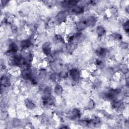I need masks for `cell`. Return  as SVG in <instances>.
Wrapping results in <instances>:
<instances>
[{
	"label": "cell",
	"mask_w": 129,
	"mask_h": 129,
	"mask_svg": "<svg viewBox=\"0 0 129 129\" xmlns=\"http://www.w3.org/2000/svg\"><path fill=\"white\" fill-rule=\"evenodd\" d=\"M1 85L2 86H8V84L9 83V81L8 78V77L6 76H4L1 78Z\"/></svg>",
	"instance_id": "4fadbf2b"
},
{
	"label": "cell",
	"mask_w": 129,
	"mask_h": 129,
	"mask_svg": "<svg viewBox=\"0 0 129 129\" xmlns=\"http://www.w3.org/2000/svg\"><path fill=\"white\" fill-rule=\"evenodd\" d=\"M25 104L26 107L29 109H33L35 107V105L34 103L31 100H29V99H26L25 101Z\"/></svg>",
	"instance_id": "30bf717a"
},
{
	"label": "cell",
	"mask_w": 129,
	"mask_h": 129,
	"mask_svg": "<svg viewBox=\"0 0 129 129\" xmlns=\"http://www.w3.org/2000/svg\"><path fill=\"white\" fill-rule=\"evenodd\" d=\"M120 46L123 49H127L128 47V45L126 42H121L120 43Z\"/></svg>",
	"instance_id": "603a6c76"
},
{
	"label": "cell",
	"mask_w": 129,
	"mask_h": 129,
	"mask_svg": "<svg viewBox=\"0 0 129 129\" xmlns=\"http://www.w3.org/2000/svg\"><path fill=\"white\" fill-rule=\"evenodd\" d=\"M87 27V24L86 23L85 20L81 21L77 24V28L79 30H83L84 29L86 28Z\"/></svg>",
	"instance_id": "ba28073f"
},
{
	"label": "cell",
	"mask_w": 129,
	"mask_h": 129,
	"mask_svg": "<svg viewBox=\"0 0 129 129\" xmlns=\"http://www.w3.org/2000/svg\"><path fill=\"white\" fill-rule=\"evenodd\" d=\"M86 23L87 24V27L93 26L96 22V19L95 17L93 16H90L86 20H85Z\"/></svg>",
	"instance_id": "5b68a950"
},
{
	"label": "cell",
	"mask_w": 129,
	"mask_h": 129,
	"mask_svg": "<svg viewBox=\"0 0 129 129\" xmlns=\"http://www.w3.org/2000/svg\"><path fill=\"white\" fill-rule=\"evenodd\" d=\"M55 39H56V41L58 42H62L63 41V38H62V37L60 35H57L55 36Z\"/></svg>",
	"instance_id": "44dd1931"
},
{
	"label": "cell",
	"mask_w": 129,
	"mask_h": 129,
	"mask_svg": "<svg viewBox=\"0 0 129 129\" xmlns=\"http://www.w3.org/2000/svg\"><path fill=\"white\" fill-rule=\"evenodd\" d=\"M42 51L46 56H49L51 53V47L49 42L45 43L42 46Z\"/></svg>",
	"instance_id": "3957f363"
},
{
	"label": "cell",
	"mask_w": 129,
	"mask_h": 129,
	"mask_svg": "<svg viewBox=\"0 0 129 129\" xmlns=\"http://www.w3.org/2000/svg\"><path fill=\"white\" fill-rule=\"evenodd\" d=\"M71 115L74 117H75V118L79 117L81 115V112L78 109L75 108L72 111Z\"/></svg>",
	"instance_id": "9a60e30c"
},
{
	"label": "cell",
	"mask_w": 129,
	"mask_h": 129,
	"mask_svg": "<svg viewBox=\"0 0 129 129\" xmlns=\"http://www.w3.org/2000/svg\"><path fill=\"white\" fill-rule=\"evenodd\" d=\"M31 44L32 43L30 40L29 39H27L21 41L20 43V46L22 49H26L30 47V46H31Z\"/></svg>",
	"instance_id": "8992f818"
},
{
	"label": "cell",
	"mask_w": 129,
	"mask_h": 129,
	"mask_svg": "<svg viewBox=\"0 0 129 129\" xmlns=\"http://www.w3.org/2000/svg\"><path fill=\"white\" fill-rule=\"evenodd\" d=\"M84 8L82 7H77L74 8L72 11L76 14H81L84 12Z\"/></svg>",
	"instance_id": "e0dca14e"
},
{
	"label": "cell",
	"mask_w": 129,
	"mask_h": 129,
	"mask_svg": "<svg viewBox=\"0 0 129 129\" xmlns=\"http://www.w3.org/2000/svg\"><path fill=\"white\" fill-rule=\"evenodd\" d=\"M94 106H95V104H94V102L93 101V100H90V101L89 102L88 105V108H94Z\"/></svg>",
	"instance_id": "cb8c5ba5"
},
{
	"label": "cell",
	"mask_w": 129,
	"mask_h": 129,
	"mask_svg": "<svg viewBox=\"0 0 129 129\" xmlns=\"http://www.w3.org/2000/svg\"><path fill=\"white\" fill-rule=\"evenodd\" d=\"M22 76L25 80H31L32 79V73L29 69H24L22 72Z\"/></svg>",
	"instance_id": "7a4b0ae2"
},
{
	"label": "cell",
	"mask_w": 129,
	"mask_h": 129,
	"mask_svg": "<svg viewBox=\"0 0 129 129\" xmlns=\"http://www.w3.org/2000/svg\"><path fill=\"white\" fill-rule=\"evenodd\" d=\"M112 105L113 108H115L116 109H118V108H120L123 105V104L122 102L120 101V100H113L112 101Z\"/></svg>",
	"instance_id": "7c38bea8"
},
{
	"label": "cell",
	"mask_w": 129,
	"mask_h": 129,
	"mask_svg": "<svg viewBox=\"0 0 129 129\" xmlns=\"http://www.w3.org/2000/svg\"><path fill=\"white\" fill-rule=\"evenodd\" d=\"M96 32L99 36H102L105 33V29L102 26H98L96 29Z\"/></svg>",
	"instance_id": "8fae6325"
},
{
	"label": "cell",
	"mask_w": 129,
	"mask_h": 129,
	"mask_svg": "<svg viewBox=\"0 0 129 129\" xmlns=\"http://www.w3.org/2000/svg\"><path fill=\"white\" fill-rule=\"evenodd\" d=\"M69 74L72 80L74 81H78L80 77V73L78 70L77 69H71L69 72Z\"/></svg>",
	"instance_id": "6da1fadb"
},
{
	"label": "cell",
	"mask_w": 129,
	"mask_h": 129,
	"mask_svg": "<svg viewBox=\"0 0 129 129\" xmlns=\"http://www.w3.org/2000/svg\"><path fill=\"white\" fill-rule=\"evenodd\" d=\"M54 103V99L51 95L49 97L44 98L43 101V104L45 106L52 105Z\"/></svg>",
	"instance_id": "277c9868"
},
{
	"label": "cell",
	"mask_w": 129,
	"mask_h": 129,
	"mask_svg": "<svg viewBox=\"0 0 129 129\" xmlns=\"http://www.w3.org/2000/svg\"><path fill=\"white\" fill-rule=\"evenodd\" d=\"M78 3V2L75 1H69L68 2V5L70 6H72V7H74Z\"/></svg>",
	"instance_id": "7402d4cb"
},
{
	"label": "cell",
	"mask_w": 129,
	"mask_h": 129,
	"mask_svg": "<svg viewBox=\"0 0 129 129\" xmlns=\"http://www.w3.org/2000/svg\"><path fill=\"white\" fill-rule=\"evenodd\" d=\"M113 39L117 40H120L122 39V35L118 33H113L111 35Z\"/></svg>",
	"instance_id": "ac0fdd59"
},
{
	"label": "cell",
	"mask_w": 129,
	"mask_h": 129,
	"mask_svg": "<svg viewBox=\"0 0 129 129\" xmlns=\"http://www.w3.org/2000/svg\"><path fill=\"white\" fill-rule=\"evenodd\" d=\"M57 20L61 23L62 22H63L66 19L65 14L64 13H59L57 15Z\"/></svg>",
	"instance_id": "2e32d148"
},
{
	"label": "cell",
	"mask_w": 129,
	"mask_h": 129,
	"mask_svg": "<svg viewBox=\"0 0 129 129\" xmlns=\"http://www.w3.org/2000/svg\"><path fill=\"white\" fill-rule=\"evenodd\" d=\"M95 65L97 66H99V67H100V66H101L103 65V62L101 60H98V59H97V60H96V61Z\"/></svg>",
	"instance_id": "d4e9b609"
},
{
	"label": "cell",
	"mask_w": 129,
	"mask_h": 129,
	"mask_svg": "<svg viewBox=\"0 0 129 129\" xmlns=\"http://www.w3.org/2000/svg\"><path fill=\"white\" fill-rule=\"evenodd\" d=\"M96 53L99 57H103L105 56L106 54V50L104 48L99 47L98 49H97L96 51Z\"/></svg>",
	"instance_id": "9c48e42d"
},
{
	"label": "cell",
	"mask_w": 129,
	"mask_h": 129,
	"mask_svg": "<svg viewBox=\"0 0 129 129\" xmlns=\"http://www.w3.org/2000/svg\"><path fill=\"white\" fill-rule=\"evenodd\" d=\"M129 21H127L125 22V23L123 25V27L125 29V31H126L127 33L129 32Z\"/></svg>",
	"instance_id": "d6986e66"
},
{
	"label": "cell",
	"mask_w": 129,
	"mask_h": 129,
	"mask_svg": "<svg viewBox=\"0 0 129 129\" xmlns=\"http://www.w3.org/2000/svg\"><path fill=\"white\" fill-rule=\"evenodd\" d=\"M18 50V47L17 45L15 43L12 42L10 44L9 46L8 52L10 53H16Z\"/></svg>",
	"instance_id": "52a82bcc"
},
{
	"label": "cell",
	"mask_w": 129,
	"mask_h": 129,
	"mask_svg": "<svg viewBox=\"0 0 129 129\" xmlns=\"http://www.w3.org/2000/svg\"><path fill=\"white\" fill-rule=\"evenodd\" d=\"M54 92L58 95H60L61 94H62V87L61 86V85L58 84L55 86Z\"/></svg>",
	"instance_id": "5bb4252c"
},
{
	"label": "cell",
	"mask_w": 129,
	"mask_h": 129,
	"mask_svg": "<svg viewBox=\"0 0 129 129\" xmlns=\"http://www.w3.org/2000/svg\"><path fill=\"white\" fill-rule=\"evenodd\" d=\"M121 70L123 73H126L128 72V68L127 67L126 65H121Z\"/></svg>",
	"instance_id": "ffe728a7"
}]
</instances>
